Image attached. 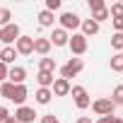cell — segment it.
Returning <instances> with one entry per match:
<instances>
[{
	"label": "cell",
	"mask_w": 123,
	"mask_h": 123,
	"mask_svg": "<svg viewBox=\"0 0 123 123\" xmlns=\"http://www.w3.org/2000/svg\"><path fill=\"white\" fill-rule=\"evenodd\" d=\"M82 68H85V63H82V58H70L68 63H65L63 68H60V77L70 82V77L80 75V73H82Z\"/></svg>",
	"instance_id": "obj_1"
},
{
	"label": "cell",
	"mask_w": 123,
	"mask_h": 123,
	"mask_svg": "<svg viewBox=\"0 0 123 123\" xmlns=\"http://www.w3.org/2000/svg\"><path fill=\"white\" fill-rule=\"evenodd\" d=\"M70 94H73V99H75V106H77V109H89V106H92V99H89V94H87V89H85V87L75 85V87H70Z\"/></svg>",
	"instance_id": "obj_2"
},
{
	"label": "cell",
	"mask_w": 123,
	"mask_h": 123,
	"mask_svg": "<svg viewBox=\"0 0 123 123\" xmlns=\"http://www.w3.org/2000/svg\"><path fill=\"white\" fill-rule=\"evenodd\" d=\"M0 34H3V43H5V46H12V43L22 36V34H19V27H17L15 22H10L7 27H3V29H0Z\"/></svg>",
	"instance_id": "obj_3"
},
{
	"label": "cell",
	"mask_w": 123,
	"mask_h": 123,
	"mask_svg": "<svg viewBox=\"0 0 123 123\" xmlns=\"http://www.w3.org/2000/svg\"><path fill=\"white\" fill-rule=\"evenodd\" d=\"M113 101L111 99H97V101H92V111L97 113V116H113Z\"/></svg>",
	"instance_id": "obj_4"
},
{
	"label": "cell",
	"mask_w": 123,
	"mask_h": 123,
	"mask_svg": "<svg viewBox=\"0 0 123 123\" xmlns=\"http://www.w3.org/2000/svg\"><path fill=\"white\" fill-rule=\"evenodd\" d=\"M68 46H70V51H73L75 55L87 53V39H85L82 34H73V36L68 39Z\"/></svg>",
	"instance_id": "obj_5"
},
{
	"label": "cell",
	"mask_w": 123,
	"mask_h": 123,
	"mask_svg": "<svg viewBox=\"0 0 123 123\" xmlns=\"http://www.w3.org/2000/svg\"><path fill=\"white\" fill-rule=\"evenodd\" d=\"M15 51L22 55H31L34 53V36H19L15 41Z\"/></svg>",
	"instance_id": "obj_6"
},
{
	"label": "cell",
	"mask_w": 123,
	"mask_h": 123,
	"mask_svg": "<svg viewBox=\"0 0 123 123\" xmlns=\"http://www.w3.org/2000/svg\"><path fill=\"white\" fill-rule=\"evenodd\" d=\"M82 24V19L75 15V12H63V15H60V29H77Z\"/></svg>",
	"instance_id": "obj_7"
},
{
	"label": "cell",
	"mask_w": 123,
	"mask_h": 123,
	"mask_svg": "<svg viewBox=\"0 0 123 123\" xmlns=\"http://www.w3.org/2000/svg\"><path fill=\"white\" fill-rule=\"evenodd\" d=\"M51 92H53L55 97H68V94H70V82H68V80H63V77H58V80H53Z\"/></svg>",
	"instance_id": "obj_8"
},
{
	"label": "cell",
	"mask_w": 123,
	"mask_h": 123,
	"mask_svg": "<svg viewBox=\"0 0 123 123\" xmlns=\"http://www.w3.org/2000/svg\"><path fill=\"white\" fill-rule=\"evenodd\" d=\"M24 80H27V70H24V68H19V65L10 68V73H7V82H12V85H24Z\"/></svg>",
	"instance_id": "obj_9"
},
{
	"label": "cell",
	"mask_w": 123,
	"mask_h": 123,
	"mask_svg": "<svg viewBox=\"0 0 123 123\" xmlns=\"http://www.w3.org/2000/svg\"><path fill=\"white\" fill-rule=\"evenodd\" d=\"M15 118H17L19 123H34L36 111H34V109H29V106H19V109L15 111Z\"/></svg>",
	"instance_id": "obj_10"
},
{
	"label": "cell",
	"mask_w": 123,
	"mask_h": 123,
	"mask_svg": "<svg viewBox=\"0 0 123 123\" xmlns=\"http://www.w3.org/2000/svg\"><path fill=\"white\" fill-rule=\"evenodd\" d=\"M68 31L65 29H53V34L48 36V41H51V46H68Z\"/></svg>",
	"instance_id": "obj_11"
},
{
	"label": "cell",
	"mask_w": 123,
	"mask_h": 123,
	"mask_svg": "<svg viewBox=\"0 0 123 123\" xmlns=\"http://www.w3.org/2000/svg\"><path fill=\"white\" fill-rule=\"evenodd\" d=\"M48 51H51V41H48V36H39V39H34V53H39V55H48Z\"/></svg>",
	"instance_id": "obj_12"
},
{
	"label": "cell",
	"mask_w": 123,
	"mask_h": 123,
	"mask_svg": "<svg viewBox=\"0 0 123 123\" xmlns=\"http://www.w3.org/2000/svg\"><path fill=\"white\" fill-rule=\"evenodd\" d=\"M82 36L87 39V36H94V34H99V24L94 22V19H82Z\"/></svg>",
	"instance_id": "obj_13"
},
{
	"label": "cell",
	"mask_w": 123,
	"mask_h": 123,
	"mask_svg": "<svg viewBox=\"0 0 123 123\" xmlns=\"http://www.w3.org/2000/svg\"><path fill=\"white\" fill-rule=\"evenodd\" d=\"M15 58H17V51H15L12 46H5L3 51H0V63L10 65V63H15Z\"/></svg>",
	"instance_id": "obj_14"
},
{
	"label": "cell",
	"mask_w": 123,
	"mask_h": 123,
	"mask_svg": "<svg viewBox=\"0 0 123 123\" xmlns=\"http://www.w3.org/2000/svg\"><path fill=\"white\" fill-rule=\"evenodd\" d=\"M27 87L24 85H15V94H12V101L15 104H19V106H24V99H27Z\"/></svg>",
	"instance_id": "obj_15"
},
{
	"label": "cell",
	"mask_w": 123,
	"mask_h": 123,
	"mask_svg": "<svg viewBox=\"0 0 123 123\" xmlns=\"http://www.w3.org/2000/svg\"><path fill=\"white\" fill-rule=\"evenodd\" d=\"M36 82H39V87L51 89V85H53V73H39V75H36Z\"/></svg>",
	"instance_id": "obj_16"
},
{
	"label": "cell",
	"mask_w": 123,
	"mask_h": 123,
	"mask_svg": "<svg viewBox=\"0 0 123 123\" xmlns=\"http://www.w3.org/2000/svg\"><path fill=\"white\" fill-rule=\"evenodd\" d=\"M53 22H55L53 12H48V10H41V12H39V24H41V27H53Z\"/></svg>",
	"instance_id": "obj_17"
},
{
	"label": "cell",
	"mask_w": 123,
	"mask_h": 123,
	"mask_svg": "<svg viewBox=\"0 0 123 123\" xmlns=\"http://www.w3.org/2000/svg\"><path fill=\"white\" fill-rule=\"evenodd\" d=\"M51 97H53V92H51V89H43V87H39V89H36V104H43V106H46V104L51 101Z\"/></svg>",
	"instance_id": "obj_18"
},
{
	"label": "cell",
	"mask_w": 123,
	"mask_h": 123,
	"mask_svg": "<svg viewBox=\"0 0 123 123\" xmlns=\"http://www.w3.org/2000/svg\"><path fill=\"white\" fill-rule=\"evenodd\" d=\"M55 70V60L53 58H41L39 60V73H53Z\"/></svg>",
	"instance_id": "obj_19"
},
{
	"label": "cell",
	"mask_w": 123,
	"mask_h": 123,
	"mask_svg": "<svg viewBox=\"0 0 123 123\" xmlns=\"http://www.w3.org/2000/svg\"><path fill=\"white\" fill-rule=\"evenodd\" d=\"M111 70H113V73H123V55H121V53L111 55Z\"/></svg>",
	"instance_id": "obj_20"
},
{
	"label": "cell",
	"mask_w": 123,
	"mask_h": 123,
	"mask_svg": "<svg viewBox=\"0 0 123 123\" xmlns=\"http://www.w3.org/2000/svg\"><path fill=\"white\" fill-rule=\"evenodd\" d=\"M0 94H3L5 99H10V101H12V94H15V85H12V82H3V85H0Z\"/></svg>",
	"instance_id": "obj_21"
},
{
	"label": "cell",
	"mask_w": 123,
	"mask_h": 123,
	"mask_svg": "<svg viewBox=\"0 0 123 123\" xmlns=\"http://www.w3.org/2000/svg\"><path fill=\"white\" fill-rule=\"evenodd\" d=\"M109 17H113V19H123V3H113L111 10H109Z\"/></svg>",
	"instance_id": "obj_22"
},
{
	"label": "cell",
	"mask_w": 123,
	"mask_h": 123,
	"mask_svg": "<svg viewBox=\"0 0 123 123\" xmlns=\"http://www.w3.org/2000/svg\"><path fill=\"white\" fill-rule=\"evenodd\" d=\"M92 19L99 24V22H104V19H109V7H101V10H94L92 12Z\"/></svg>",
	"instance_id": "obj_23"
},
{
	"label": "cell",
	"mask_w": 123,
	"mask_h": 123,
	"mask_svg": "<svg viewBox=\"0 0 123 123\" xmlns=\"http://www.w3.org/2000/svg\"><path fill=\"white\" fill-rule=\"evenodd\" d=\"M111 48H113V51H118V53L123 51V34H118V31H116V34L111 36Z\"/></svg>",
	"instance_id": "obj_24"
},
{
	"label": "cell",
	"mask_w": 123,
	"mask_h": 123,
	"mask_svg": "<svg viewBox=\"0 0 123 123\" xmlns=\"http://www.w3.org/2000/svg\"><path fill=\"white\" fill-rule=\"evenodd\" d=\"M111 101H113V106H116V104H121V106H123V85H118V87L113 89V94H111Z\"/></svg>",
	"instance_id": "obj_25"
},
{
	"label": "cell",
	"mask_w": 123,
	"mask_h": 123,
	"mask_svg": "<svg viewBox=\"0 0 123 123\" xmlns=\"http://www.w3.org/2000/svg\"><path fill=\"white\" fill-rule=\"evenodd\" d=\"M10 19H12V12H10L7 7H3V10H0V24L7 27V24H10Z\"/></svg>",
	"instance_id": "obj_26"
},
{
	"label": "cell",
	"mask_w": 123,
	"mask_h": 123,
	"mask_svg": "<svg viewBox=\"0 0 123 123\" xmlns=\"http://www.w3.org/2000/svg\"><path fill=\"white\" fill-rule=\"evenodd\" d=\"M46 10H48V12L60 10V0H46Z\"/></svg>",
	"instance_id": "obj_27"
},
{
	"label": "cell",
	"mask_w": 123,
	"mask_h": 123,
	"mask_svg": "<svg viewBox=\"0 0 123 123\" xmlns=\"http://www.w3.org/2000/svg\"><path fill=\"white\" fill-rule=\"evenodd\" d=\"M7 73H10V68H7L5 63H0V85L7 82Z\"/></svg>",
	"instance_id": "obj_28"
},
{
	"label": "cell",
	"mask_w": 123,
	"mask_h": 123,
	"mask_svg": "<svg viewBox=\"0 0 123 123\" xmlns=\"http://www.w3.org/2000/svg\"><path fill=\"white\" fill-rule=\"evenodd\" d=\"M101 7H106L104 0H89V10H92V12H94V10H101Z\"/></svg>",
	"instance_id": "obj_29"
},
{
	"label": "cell",
	"mask_w": 123,
	"mask_h": 123,
	"mask_svg": "<svg viewBox=\"0 0 123 123\" xmlns=\"http://www.w3.org/2000/svg\"><path fill=\"white\" fill-rule=\"evenodd\" d=\"M41 123H60V121H58L53 113H48V116H43V118H41Z\"/></svg>",
	"instance_id": "obj_30"
},
{
	"label": "cell",
	"mask_w": 123,
	"mask_h": 123,
	"mask_svg": "<svg viewBox=\"0 0 123 123\" xmlns=\"http://www.w3.org/2000/svg\"><path fill=\"white\" fill-rule=\"evenodd\" d=\"M113 27H116V31L121 34V31H123V19H113Z\"/></svg>",
	"instance_id": "obj_31"
},
{
	"label": "cell",
	"mask_w": 123,
	"mask_h": 123,
	"mask_svg": "<svg viewBox=\"0 0 123 123\" xmlns=\"http://www.w3.org/2000/svg\"><path fill=\"white\" fill-rule=\"evenodd\" d=\"M94 123H113V116H101V118L94 121Z\"/></svg>",
	"instance_id": "obj_32"
},
{
	"label": "cell",
	"mask_w": 123,
	"mask_h": 123,
	"mask_svg": "<svg viewBox=\"0 0 123 123\" xmlns=\"http://www.w3.org/2000/svg\"><path fill=\"white\" fill-rule=\"evenodd\" d=\"M7 116H10V111H7V109H5V106H0V121H5V118H7Z\"/></svg>",
	"instance_id": "obj_33"
},
{
	"label": "cell",
	"mask_w": 123,
	"mask_h": 123,
	"mask_svg": "<svg viewBox=\"0 0 123 123\" xmlns=\"http://www.w3.org/2000/svg\"><path fill=\"white\" fill-rule=\"evenodd\" d=\"M77 123H94V121H92L89 116H80V118H77Z\"/></svg>",
	"instance_id": "obj_34"
},
{
	"label": "cell",
	"mask_w": 123,
	"mask_h": 123,
	"mask_svg": "<svg viewBox=\"0 0 123 123\" xmlns=\"http://www.w3.org/2000/svg\"><path fill=\"white\" fill-rule=\"evenodd\" d=\"M0 123H19V121H17V118H15V116H7V118H5V121H0Z\"/></svg>",
	"instance_id": "obj_35"
},
{
	"label": "cell",
	"mask_w": 123,
	"mask_h": 123,
	"mask_svg": "<svg viewBox=\"0 0 123 123\" xmlns=\"http://www.w3.org/2000/svg\"><path fill=\"white\" fill-rule=\"evenodd\" d=\"M113 123H123V118H113Z\"/></svg>",
	"instance_id": "obj_36"
},
{
	"label": "cell",
	"mask_w": 123,
	"mask_h": 123,
	"mask_svg": "<svg viewBox=\"0 0 123 123\" xmlns=\"http://www.w3.org/2000/svg\"><path fill=\"white\" fill-rule=\"evenodd\" d=\"M0 41H3V34H0Z\"/></svg>",
	"instance_id": "obj_37"
},
{
	"label": "cell",
	"mask_w": 123,
	"mask_h": 123,
	"mask_svg": "<svg viewBox=\"0 0 123 123\" xmlns=\"http://www.w3.org/2000/svg\"><path fill=\"white\" fill-rule=\"evenodd\" d=\"M121 55H123V51H121Z\"/></svg>",
	"instance_id": "obj_38"
},
{
	"label": "cell",
	"mask_w": 123,
	"mask_h": 123,
	"mask_svg": "<svg viewBox=\"0 0 123 123\" xmlns=\"http://www.w3.org/2000/svg\"><path fill=\"white\" fill-rule=\"evenodd\" d=\"M0 10H3V7H0Z\"/></svg>",
	"instance_id": "obj_39"
},
{
	"label": "cell",
	"mask_w": 123,
	"mask_h": 123,
	"mask_svg": "<svg viewBox=\"0 0 123 123\" xmlns=\"http://www.w3.org/2000/svg\"><path fill=\"white\" fill-rule=\"evenodd\" d=\"M121 34H123V31H121Z\"/></svg>",
	"instance_id": "obj_40"
}]
</instances>
